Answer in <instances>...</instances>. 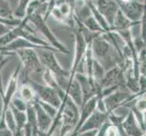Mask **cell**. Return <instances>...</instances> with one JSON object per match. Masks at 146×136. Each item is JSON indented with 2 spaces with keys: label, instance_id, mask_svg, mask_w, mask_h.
<instances>
[{
  "label": "cell",
  "instance_id": "cell-1",
  "mask_svg": "<svg viewBox=\"0 0 146 136\" xmlns=\"http://www.w3.org/2000/svg\"><path fill=\"white\" fill-rule=\"evenodd\" d=\"M27 18L28 20V23L34 27V29L37 32L39 36H44V39L53 48H54L59 53L69 54L70 53L69 50L57 38V36H55V34L50 29L48 25L46 24V20L44 18L43 16L37 13H33L31 15H29L28 17H27Z\"/></svg>",
  "mask_w": 146,
  "mask_h": 136
},
{
  "label": "cell",
  "instance_id": "cell-2",
  "mask_svg": "<svg viewBox=\"0 0 146 136\" xmlns=\"http://www.w3.org/2000/svg\"><path fill=\"white\" fill-rule=\"evenodd\" d=\"M36 53L40 62L44 69H47L51 72L55 78L57 77H70V72L62 67L59 64L54 54V50L46 48H37Z\"/></svg>",
  "mask_w": 146,
  "mask_h": 136
},
{
  "label": "cell",
  "instance_id": "cell-3",
  "mask_svg": "<svg viewBox=\"0 0 146 136\" xmlns=\"http://www.w3.org/2000/svg\"><path fill=\"white\" fill-rule=\"evenodd\" d=\"M14 54H17L18 55L20 61L24 65V69H26L28 73H36L41 75L43 74L44 68L40 62L36 49H19L15 51Z\"/></svg>",
  "mask_w": 146,
  "mask_h": 136
},
{
  "label": "cell",
  "instance_id": "cell-4",
  "mask_svg": "<svg viewBox=\"0 0 146 136\" xmlns=\"http://www.w3.org/2000/svg\"><path fill=\"white\" fill-rule=\"evenodd\" d=\"M74 61L72 64V69L70 71V79L74 78V75L75 73L78 64L81 63V61L84 59L85 51H86L87 45L89 43L86 42L84 34L80 31V29L77 27L74 28Z\"/></svg>",
  "mask_w": 146,
  "mask_h": 136
},
{
  "label": "cell",
  "instance_id": "cell-5",
  "mask_svg": "<svg viewBox=\"0 0 146 136\" xmlns=\"http://www.w3.org/2000/svg\"><path fill=\"white\" fill-rule=\"evenodd\" d=\"M31 84V87L35 93H36L37 95L44 103L53 105L54 107H59L61 103V99L59 98L56 91L52 87L47 86V85H43L41 84L35 83L33 81H28Z\"/></svg>",
  "mask_w": 146,
  "mask_h": 136
},
{
  "label": "cell",
  "instance_id": "cell-6",
  "mask_svg": "<svg viewBox=\"0 0 146 136\" xmlns=\"http://www.w3.org/2000/svg\"><path fill=\"white\" fill-rule=\"evenodd\" d=\"M119 9L128 19L133 23H140L145 14V3L132 1L129 3H118Z\"/></svg>",
  "mask_w": 146,
  "mask_h": 136
},
{
  "label": "cell",
  "instance_id": "cell-7",
  "mask_svg": "<svg viewBox=\"0 0 146 136\" xmlns=\"http://www.w3.org/2000/svg\"><path fill=\"white\" fill-rule=\"evenodd\" d=\"M95 7L98 9V11L103 15V17L107 21L110 28L112 27L113 19L119 11V5L116 0H95Z\"/></svg>",
  "mask_w": 146,
  "mask_h": 136
},
{
  "label": "cell",
  "instance_id": "cell-8",
  "mask_svg": "<svg viewBox=\"0 0 146 136\" xmlns=\"http://www.w3.org/2000/svg\"><path fill=\"white\" fill-rule=\"evenodd\" d=\"M140 23H133L128 19L124 16L123 13L119 9L117 12L116 16H115L113 19V26L111 27V30L114 32H119V31H123V30H128L132 29L134 26H137Z\"/></svg>",
  "mask_w": 146,
  "mask_h": 136
},
{
  "label": "cell",
  "instance_id": "cell-9",
  "mask_svg": "<svg viewBox=\"0 0 146 136\" xmlns=\"http://www.w3.org/2000/svg\"><path fill=\"white\" fill-rule=\"evenodd\" d=\"M66 94L73 100V102L76 105H81L83 102V94L77 80L74 77L73 79H69V84L65 88Z\"/></svg>",
  "mask_w": 146,
  "mask_h": 136
},
{
  "label": "cell",
  "instance_id": "cell-10",
  "mask_svg": "<svg viewBox=\"0 0 146 136\" xmlns=\"http://www.w3.org/2000/svg\"><path fill=\"white\" fill-rule=\"evenodd\" d=\"M130 96V94L124 92H120V91L115 90L113 93L105 96L104 103L106 108H109L110 110L114 109L120 103H122L124 101H126Z\"/></svg>",
  "mask_w": 146,
  "mask_h": 136
},
{
  "label": "cell",
  "instance_id": "cell-11",
  "mask_svg": "<svg viewBox=\"0 0 146 136\" xmlns=\"http://www.w3.org/2000/svg\"><path fill=\"white\" fill-rule=\"evenodd\" d=\"M87 6L90 9V11H91V14L92 16L95 18V20L98 22V24L101 26V27H102L105 32H108V31H111V28L109 27V25L107 23V21L105 20V18L103 17V15L101 14L98 9L96 8V7H95L94 3L93 2V0H90V1L86 2Z\"/></svg>",
  "mask_w": 146,
  "mask_h": 136
},
{
  "label": "cell",
  "instance_id": "cell-12",
  "mask_svg": "<svg viewBox=\"0 0 146 136\" xmlns=\"http://www.w3.org/2000/svg\"><path fill=\"white\" fill-rule=\"evenodd\" d=\"M35 107H36V115L37 116L39 127L43 132H44V131L47 130L49 125L51 124V120L48 117L46 113L43 110V108L41 107V105L39 104V103H37L35 105Z\"/></svg>",
  "mask_w": 146,
  "mask_h": 136
},
{
  "label": "cell",
  "instance_id": "cell-13",
  "mask_svg": "<svg viewBox=\"0 0 146 136\" xmlns=\"http://www.w3.org/2000/svg\"><path fill=\"white\" fill-rule=\"evenodd\" d=\"M82 24V26L85 27L87 30H89L90 32L96 33V34H104L106 33L104 30L101 27V26L98 24V22L95 20V18L91 15H89L88 17H85L83 21L80 22Z\"/></svg>",
  "mask_w": 146,
  "mask_h": 136
},
{
  "label": "cell",
  "instance_id": "cell-14",
  "mask_svg": "<svg viewBox=\"0 0 146 136\" xmlns=\"http://www.w3.org/2000/svg\"><path fill=\"white\" fill-rule=\"evenodd\" d=\"M31 0H18L17 7L13 10L14 18L22 20L27 16V9Z\"/></svg>",
  "mask_w": 146,
  "mask_h": 136
},
{
  "label": "cell",
  "instance_id": "cell-15",
  "mask_svg": "<svg viewBox=\"0 0 146 136\" xmlns=\"http://www.w3.org/2000/svg\"><path fill=\"white\" fill-rule=\"evenodd\" d=\"M104 118H105V116L103 114V113H94L92 115V117L90 118L83 126L82 131L96 128L97 126H99V125L104 122Z\"/></svg>",
  "mask_w": 146,
  "mask_h": 136
},
{
  "label": "cell",
  "instance_id": "cell-16",
  "mask_svg": "<svg viewBox=\"0 0 146 136\" xmlns=\"http://www.w3.org/2000/svg\"><path fill=\"white\" fill-rule=\"evenodd\" d=\"M123 127L130 135H132V136H140L141 135V133L137 127V124L135 123L133 114L132 113H130L127 121L123 123Z\"/></svg>",
  "mask_w": 146,
  "mask_h": 136
},
{
  "label": "cell",
  "instance_id": "cell-17",
  "mask_svg": "<svg viewBox=\"0 0 146 136\" xmlns=\"http://www.w3.org/2000/svg\"><path fill=\"white\" fill-rule=\"evenodd\" d=\"M0 17L5 19H14L13 9L8 0H0Z\"/></svg>",
  "mask_w": 146,
  "mask_h": 136
},
{
  "label": "cell",
  "instance_id": "cell-18",
  "mask_svg": "<svg viewBox=\"0 0 146 136\" xmlns=\"http://www.w3.org/2000/svg\"><path fill=\"white\" fill-rule=\"evenodd\" d=\"M18 37L17 34L15 30V27H12L9 30L7 33L3 34L2 36H0V48H4L5 46H7L8 44H10L12 41H14L15 39H17Z\"/></svg>",
  "mask_w": 146,
  "mask_h": 136
},
{
  "label": "cell",
  "instance_id": "cell-19",
  "mask_svg": "<svg viewBox=\"0 0 146 136\" xmlns=\"http://www.w3.org/2000/svg\"><path fill=\"white\" fill-rule=\"evenodd\" d=\"M20 95H21L20 98L23 99L24 101H31L35 96L32 87L26 84H24L22 88L20 89Z\"/></svg>",
  "mask_w": 146,
  "mask_h": 136
},
{
  "label": "cell",
  "instance_id": "cell-20",
  "mask_svg": "<svg viewBox=\"0 0 146 136\" xmlns=\"http://www.w3.org/2000/svg\"><path fill=\"white\" fill-rule=\"evenodd\" d=\"M38 103L40 105H41L43 110L46 113V114L48 115V116H51V117L54 116L55 113H56V109H55L54 106H53V105L49 104L47 103H44V102H43V101H40V102H38Z\"/></svg>",
  "mask_w": 146,
  "mask_h": 136
},
{
  "label": "cell",
  "instance_id": "cell-21",
  "mask_svg": "<svg viewBox=\"0 0 146 136\" xmlns=\"http://www.w3.org/2000/svg\"><path fill=\"white\" fill-rule=\"evenodd\" d=\"M13 112H15V115H16V120L17 122V124L19 126L24 125V123H26V121H27L26 114L22 113L21 111H17V109H15V108L13 110Z\"/></svg>",
  "mask_w": 146,
  "mask_h": 136
},
{
  "label": "cell",
  "instance_id": "cell-22",
  "mask_svg": "<svg viewBox=\"0 0 146 136\" xmlns=\"http://www.w3.org/2000/svg\"><path fill=\"white\" fill-rule=\"evenodd\" d=\"M6 121L7 123V126L9 129H11L12 131H15L16 129V123H15V119L13 116V113L11 111H7V114H6Z\"/></svg>",
  "mask_w": 146,
  "mask_h": 136
},
{
  "label": "cell",
  "instance_id": "cell-23",
  "mask_svg": "<svg viewBox=\"0 0 146 136\" xmlns=\"http://www.w3.org/2000/svg\"><path fill=\"white\" fill-rule=\"evenodd\" d=\"M0 23L7 25V26H8V27H14L18 26V25L21 23V20L16 19V18H14V19H5V18L0 17Z\"/></svg>",
  "mask_w": 146,
  "mask_h": 136
},
{
  "label": "cell",
  "instance_id": "cell-24",
  "mask_svg": "<svg viewBox=\"0 0 146 136\" xmlns=\"http://www.w3.org/2000/svg\"><path fill=\"white\" fill-rule=\"evenodd\" d=\"M13 104L15 105V107L17 108V110L18 111H24L27 108V105L25 103V101L21 98L16 97L13 100Z\"/></svg>",
  "mask_w": 146,
  "mask_h": 136
},
{
  "label": "cell",
  "instance_id": "cell-25",
  "mask_svg": "<svg viewBox=\"0 0 146 136\" xmlns=\"http://www.w3.org/2000/svg\"><path fill=\"white\" fill-rule=\"evenodd\" d=\"M11 28H12L11 27H8V26H7V25L0 23V36H2L3 34L7 33Z\"/></svg>",
  "mask_w": 146,
  "mask_h": 136
},
{
  "label": "cell",
  "instance_id": "cell-26",
  "mask_svg": "<svg viewBox=\"0 0 146 136\" xmlns=\"http://www.w3.org/2000/svg\"><path fill=\"white\" fill-rule=\"evenodd\" d=\"M117 135V131L116 128L113 126H111L106 131V136H116Z\"/></svg>",
  "mask_w": 146,
  "mask_h": 136
},
{
  "label": "cell",
  "instance_id": "cell-27",
  "mask_svg": "<svg viewBox=\"0 0 146 136\" xmlns=\"http://www.w3.org/2000/svg\"><path fill=\"white\" fill-rule=\"evenodd\" d=\"M137 107L140 110H143L145 108V99L143 97L141 99V100H139V102L137 103Z\"/></svg>",
  "mask_w": 146,
  "mask_h": 136
},
{
  "label": "cell",
  "instance_id": "cell-28",
  "mask_svg": "<svg viewBox=\"0 0 146 136\" xmlns=\"http://www.w3.org/2000/svg\"><path fill=\"white\" fill-rule=\"evenodd\" d=\"M0 136H11V134L6 130H0Z\"/></svg>",
  "mask_w": 146,
  "mask_h": 136
},
{
  "label": "cell",
  "instance_id": "cell-29",
  "mask_svg": "<svg viewBox=\"0 0 146 136\" xmlns=\"http://www.w3.org/2000/svg\"><path fill=\"white\" fill-rule=\"evenodd\" d=\"M0 54H5V55H12L14 53L12 52H7V51H2L1 48H0Z\"/></svg>",
  "mask_w": 146,
  "mask_h": 136
},
{
  "label": "cell",
  "instance_id": "cell-30",
  "mask_svg": "<svg viewBox=\"0 0 146 136\" xmlns=\"http://www.w3.org/2000/svg\"><path fill=\"white\" fill-rule=\"evenodd\" d=\"M95 131H94V132H89V133H83L82 135H80V136H94L95 134Z\"/></svg>",
  "mask_w": 146,
  "mask_h": 136
},
{
  "label": "cell",
  "instance_id": "cell-31",
  "mask_svg": "<svg viewBox=\"0 0 146 136\" xmlns=\"http://www.w3.org/2000/svg\"><path fill=\"white\" fill-rule=\"evenodd\" d=\"M39 2H42V3H50V2H54L55 3V0H37Z\"/></svg>",
  "mask_w": 146,
  "mask_h": 136
}]
</instances>
